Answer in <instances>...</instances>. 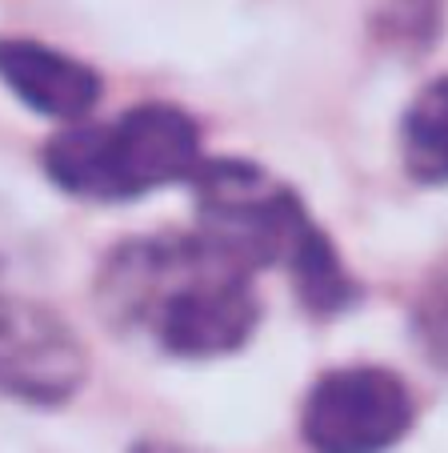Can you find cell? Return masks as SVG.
<instances>
[{
    "label": "cell",
    "instance_id": "52a82bcc",
    "mask_svg": "<svg viewBox=\"0 0 448 453\" xmlns=\"http://www.w3.org/2000/svg\"><path fill=\"white\" fill-rule=\"evenodd\" d=\"M400 157L413 180L448 185V77H437L413 96L400 117Z\"/></svg>",
    "mask_w": 448,
    "mask_h": 453
},
{
    "label": "cell",
    "instance_id": "8992f818",
    "mask_svg": "<svg viewBox=\"0 0 448 453\" xmlns=\"http://www.w3.org/2000/svg\"><path fill=\"white\" fill-rule=\"evenodd\" d=\"M0 81L12 88V96L25 109L65 120V125L85 120L104 93V81L93 65L44 41H25V36L0 41Z\"/></svg>",
    "mask_w": 448,
    "mask_h": 453
},
{
    "label": "cell",
    "instance_id": "6da1fadb",
    "mask_svg": "<svg viewBox=\"0 0 448 453\" xmlns=\"http://www.w3.org/2000/svg\"><path fill=\"white\" fill-rule=\"evenodd\" d=\"M96 301L117 329L188 361L237 353L261 321L253 273L201 233L136 237L112 249Z\"/></svg>",
    "mask_w": 448,
    "mask_h": 453
},
{
    "label": "cell",
    "instance_id": "3957f363",
    "mask_svg": "<svg viewBox=\"0 0 448 453\" xmlns=\"http://www.w3.org/2000/svg\"><path fill=\"white\" fill-rule=\"evenodd\" d=\"M41 161L57 188L80 201L120 205L164 185H188L204 165V145L185 109L144 101L101 125H65L57 137H49Z\"/></svg>",
    "mask_w": 448,
    "mask_h": 453
},
{
    "label": "cell",
    "instance_id": "7a4b0ae2",
    "mask_svg": "<svg viewBox=\"0 0 448 453\" xmlns=\"http://www.w3.org/2000/svg\"><path fill=\"white\" fill-rule=\"evenodd\" d=\"M196 233L220 253L256 273L285 265L296 293L313 313H340L353 305L356 285L332 249L329 233L308 217L305 201L288 185L272 180L261 165L240 157H204L196 169Z\"/></svg>",
    "mask_w": 448,
    "mask_h": 453
},
{
    "label": "cell",
    "instance_id": "277c9868",
    "mask_svg": "<svg viewBox=\"0 0 448 453\" xmlns=\"http://www.w3.org/2000/svg\"><path fill=\"white\" fill-rule=\"evenodd\" d=\"M416 397L397 369L340 365L316 377L300 410L313 453H384L408 437Z\"/></svg>",
    "mask_w": 448,
    "mask_h": 453
},
{
    "label": "cell",
    "instance_id": "5b68a950",
    "mask_svg": "<svg viewBox=\"0 0 448 453\" xmlns=\"http://www.w3.org/2000/svg\"><path fill=\"white\" fill-rule=\"evenodd\" d=\"M88 377V349L57 309L0 293V394L60 405Z\"/></svg>",
    "mask_w": 448,
    "mask_h": 453
},
{
    "label": "cell",
    "instance_id": "ba28073f",
    "mask_svg": "<svg viewBox=\"0 0 448 453\" xmlns=\"http://www.w3.org/2000/svg\"><path fill=\"white\" fill-rule=\"evenodd\" d=\"M133 453H201V449H188V445H172V441H144V445H136Z\"/></svg>",
    "mask_w": 448,
    "mask_h": 453
}]
</instances>
